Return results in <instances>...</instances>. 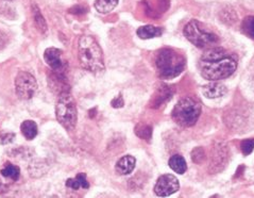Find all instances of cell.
<instances>
[{
	"mask_svg": "<svg viewBox=\"0 0 254 198\" xmlns=\"http://www.w3.org/2000/svg\"><path fill=\"white\" fill-rule=\"evenodd\" d=\"M237 68L235 58L219 47L207 49L199 60L201 76L206 80L217 81L230 77Z\"/></svg>",
	"mask_w": 254,
	"mask_h": 198,
	"instance_id": "obj_1",
	"label": "cell"
},
{
	"mask_svg": "<svg viewBox=\"0 0 254 198\" xmlns=\"http://www.w3.org/2000/svg\"><path fill=\"white\" fill-rule=\"evenodd\" d=\"M79 60L82 67L92 73L104 71L103 52L93 36L84 35L79 40Z\"/></svg>",
	"mask_w": 254,
	"mask_h": 198,
	"instance_id": "obj_2",
	"label": "cell"
},
{
	"mask_svg": "<svg viewBox=\"0 0 254 198\" xmlns=\"http://www.w3.org/2000/svg\"><path fill=\"white\" fill-rule=\"evenodd\" d=\"M185 58L175 49H162L155 60L158 74L163 79H173L180 75L185 67Z\"/></svg>",
	"mask_w": 254,
	"mask_h": 198,
	"instance_id": "obj_3",
	"label": "cell"
},
{
	"mask_svg": "<svg viewBox=\"0 0 254 198\" xmlns=\"http://www.w3.org/2000/svg\"><path fill=\"white\" fill-rule=\"evenodd\" d=\"M202 105L197 98L184 97L175 105L171 116L181 127H191L200 117Z\"/></svg>",
	"mask_w": 254,
	"mask_h": 198,
	"instance_id": "obj_4",
	"label": "cell"
},
{
	"mask_svg": "<svg viewBox=\"0 0 254 198\" xmlns=\"http://www.w3.org/2000/svg\"><path fill=\"white\" fill-rule=\"evenodd\" d=\"M183 33L186 39L198 48H211L219 42L218 36L206 30L197 19L189 21L184 27Z\"/></svg>",
	"mask_w": 254,
	"mask_h": 198,
	"instance_id": "obj_5",
	"label": "cell"
},
{
	"mask_svg": "<svg viewBox=\"0 0 254 198\" xmlns=\"http://www.w3.org/2000/svg\"><path fill=\"white\" fill-rule=\"evenodd\" d=\"M57 119L66 130H72L77 124V106L68 92H62L56 105Z\"/></svg>",
	"mask_w": 254,
	"mask_h": 198,
	"instance_id": "obj_6",
	"label": "cell"
},
{
	"mask_svg": "<svg viewBox=\"0 0 254 198\" xmlns=\"http://www.w3.org/2000/svg\"><path fill=\"white\" fill-rule=\"evenodd\" d=\"M37 90V82L28 72H19L15 78V91L20 99L28 100L31 99Z\"/></svg>",
	"mask_w": 254,
	"mask_h": 198,
	"instance_id": "obj_7",
	"label": "cell"
},
{
	"mask_svg": "<svg viewBox=\"0 0 254 198\" xmlns=\"http://www.w3.org/2000/svg\"><path fill=\"white\" fill-rule=\"evenodd\" d=\"M180 189V184L176 176L171 174L162 175L154 187L155 194L160 197H167L177 193Z\"/></svg>",
	"mask_w": 254,
	"mask_h": 198,
	"instance_id": "obj_8",
	"label": "cell"
},
{
	"mask_svg": "<svg viewBox=\"0 0 254 198\" xmlns=\"http://www.w3.org/2000/svg\"><path fill=\"white\" fill-rule=\"evenodd\" d=\"M62 50H60L58 48L51 47V48H47L44 52V60L45 62L47 63V65L52 68L54 71H59L61 70L63 66V62H62Z\"/></svg>",
	"mask_w": 254,
	"mask_h": 198,
	"instance_id": "obj_9",
	"label": "cell"
},
{
	"mask_svg": "<svg viewBox=\"0 0 254 198\" xmlns=\"http://www.w3.org/2000/svg\"><path fill=\"white\" fill-rule=\"evenodd\" d=\"M227 88L219 82H212L202 88L203 95L208 99H216L223 97L227 94Z\"/></svg>",
	"mask_w": 254,
	"mask_h": 198,
	"instance_id": "obj_10",
	"label": "cell"
},
{
	"mask_svg": "<svg viewBox=\"0 0 254 198\" xmlns=\"http://www.w3.org/2000/svg\"><path fill=\"white\" fill-rule=\"evenodd\" d=\"M135 164H136L135 158L130 155H127L118 160L115 169L119 175H128V174H131L133 170L135 169Z\"/></svg>",
	"mask_w": 254,
	"mask_h": 198,
	"instance_id": "obj_11",
	"label": "cell"
},
{
	"mask_svg": "<svg viewBox=\"0 0 254 198\" xmlns=\"http://www.w3.org/2000/svg\"><path fill=\"white\" fill-rule=\"evenodd\" d=\"M163 34V29L160 27H155V26H143L139 27L137 29V35L140 37L141 40H149V39H153V37H158Z\"/></svg>",
	"mask_w": 254,
	"mask_h": 198,
	"instance_id": "obj_12",
	"label": "cell"
},
{
	"mask_svg": "<svg viewBox=\"0 0 254 198\" xmlns=\"http://www.w3.org/2000/svg\"><path fill=\"white\" fill-rule=\"evenodd\" d=\"M168 164L170 169L179 175H182L188 170V164H186L185 159L181 155H174L170 157Z\"/></svg>",
	"mask_w": 254,
	"mask_h": 198,
	"instance_id": "obj_13",
	"label": "cell"
},
{
	"mask_svg": "<svg viewBox=\"0 0 254 198\" xmlns=\"http://www.w3.org/2000/svg\"><path fill=\"white\" fill-rule=\"evenodd\" d=\"M20 130L27 140H33L37 135V125L33 120H25L20 126Z\"/></svg>",
	"mask_w": 254,
	"mask_h": 198,
	"instance_id": "obj_14",
	"label": "cell"
},
{
	"mask_svg": "<svg viewBox=\"0 0 254 198\" xmlns=\"http://www.w3.org/2000/svg\"><path fill=\"white\" fill-rule=\"evenodd\" d=\"M118 3V0H96L95 9L100 14H109L113 11Z\"/></svg>",
	"mask_w": 254,
	"mask_h": 198,
	"instance_id": "obj_15",
	"label": "cell"
},
{
	"mask_svg": "<svg viewBox=\"0 0 254 198\" xmlns=\"http://www.w3.org/2000/svg\"><path fill=\"white\" fill-rule=\"evenodd\" d=\"M32 12H33V17H34V22H35L36 28L40 30V32L45 33L47 31V25H46V21H45L44 16L39 9V6H37L36 4H33Z\"/></svg>",
	"mask_w": 254,
	"mask_h": 198,
	"instance_id": "obj_16",
	"label": "cell"
},
{
	"mask_svg": "<svg viewBox=\"0 0 254 198\" xmlns=\"http://www.w3.org/2000/svg\"><path fill=\"white\" fill-rule=\"evenodd\" d=\"M0 174L2 175L5 178H10L12 180H18L19 175H20V170L19 167L16 165H13L11 163H5L4 167L0 172Z\"/></svg>",
	"mask_w": 254,
	"mask_h": 198,
	"instance_id": "obj_17",
	"label": "cell"
},
{
	"mask_svg": "<svg viewBox=\"0 0 254 198\" xmlns=\"http://www.w3.org/2000/svg\"><path fill=\"white\" fill-rule=\"evenodd\" d=\"M242 28L245 34H247L249 37L254 40V16L246 17L243 21Z\"/></svg>",
	"mask_w": 254,
	"mask_h": 198,
	"instance_id": "obj_18",
	"label": "cell"
},
{
	"mask_svg": "<svg viewBox=\"0 0 254 198\" xmlns=\"http://www.w3.org/2000/svg\"><path fill=\"white\" fill-rule=\"evenodd\" d=\"M241 149H242V152L245 156L250 155L254 149V139L244 140L241 143Z\"/></svg>",
	"mask_w": 254,
	"mask_h": 198,
	"instance_id": "obj_19",
	"label": "cell"
},
{
	"mask_svg": "<svg viewBox=\"0 0 254 198\" xmlns=\"http://www.w3.org/2000/svg\"><path fill=\"white\" fill-rule=\"evenodd\" d=\"M205 158V152L204 150L201 148V147H198V148H195L192 150L191 152V159L192 161L195 163H201L204 160Z\"/></svg>",
	"mask_w": 254,
	"mask_h": 198,
	"instance_id": "obj_20",
	"label": "cell"
},
{
	"mask_svg": "<svg viewBox=\"0 0 254 198\" xmlns=\"http://www.w3.org/2000/svg\"><path fill=\"white\" fill-rule=\"evenodd\" d=\"M66 187L67 188H70L72 190H78L81 188V185H80V181L78 180V178H70L66 181Z\"/></svg>",
	"mask_w": 254,
	"mask_h": 198,
	"instance_id": "obj_21",
	"label": "cell"
},
{
	"mask_svg": "<svg viewBox=\"0 0 254 198\" xmlns=\"http://www.w3.org/2000/svg\"><path fill=\"white\" fill-rule=\"evenodd\" d=\"M14 138H15L14 133H4V134L0 136V143H1V144L11 143V142H13Z\"/></svg>",
	"mask_w": 254,
	"mask_h": 198,
	"instance_id": "obj_22",
	"label": "cell"
},
{
	"mask_svg": "<svg viewBox=\"0 0 254 198\" xmlns=\"http://www.w3.org/2000/svg\"><path fill=\"white\" fill-rule=\"evenodd\" d=\"M77 178L80 181V185H81L82 189H88L89 188V185H88V182L86 180V175L85 174H83V173L79 174L78 176H77Z\"/></svg>",
	"mask_w": 254,
	"mask_h": 198,
	"instance_id": "obj_23",
	"label": "cell"
},
{
	"mask_svg": "<svg viewBox=\"0 0 254 198\" xmlns=\"http://www.w3.org/2000/svg\"><path fill=\"white\" fill-rule=\"evenodd\" d=\"M139 132H143L144 134L140 136L141 139H146V140H148L149 141V139H148V136L146 135V133H148V134H150L151 135V128L150 127H147V126H141V129L139 130V129L137 128L136 129V131H135V133H139Z\"/></svg>",
	"mask_w": 254,
	"mask_h": 198,
	"instance_id": "obj_24",
	"label": "cell"
},
{
	"mask_svg": "<svg viewBox=\"0 0 254 198\" xmlns=\"http://www.w3.org/2000/svg\"><path fill=\"white\" fill-rule=\"evenodd\" d=\"M112 106L113 108H123L124 106V99L122 96H117L116 98H114L113 100H112Z\"/></svg>",
	"mask_w": 254,
	"mask_h": 198,
	"instance_id": "obj_25",
	"label": "cell"
},
{
	"mask_svg": "<svg viewBox=\"0 0 254 198\" xmlns=\"http://www.w3.org/2000/svg\"><path fill=\"white\" fill-rule=\"evenodd\" d=\"M5 42H6V39H5V35L0 31V50H1L3 47H4V45H5Z\"/></svg>",
	"mask_w": 254,
	"mask_h": 198,
	"instance_id": "obj_26",
	"label": "cell"
}]
</instances>
